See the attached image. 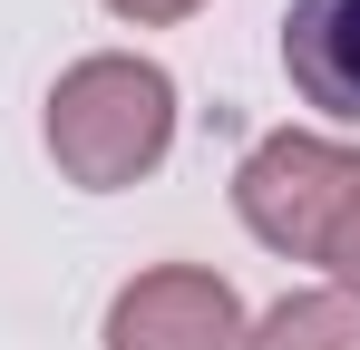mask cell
I'll use <instances>...</instances> for the list:
<instances>
[{
    "mask_svg": "<svg viewBox=\"0 0 360 350\" xmlns=\"http://www.w3.org/2000/svg\"><path fill=\"white\" fill-rule=\"evenodd\" d=\"M39 127H49V156H59L68 185L117 195V185L166 166V146H176V78L136 49H98L78 68H59Z\"/></svg>",
    "mask_w": 360,
    "mask_h": 350,
    "instance_id": "cell-1",
    "label": "cell"
},
{
    "mask_svg": "<svg viewBox=\"0 0 360 350\" xmlns=\"http://www.w3.org/2000/svg\"><path fill=\"white\" fill-rule=\"evenodd\" d=\"M351 205H360V146L311 136V127L253 136V156L234 166V214H243V233L273 243L283 263H321Z\"/></svg>",
    "mask_w": 360,
    "mask_h": 350,
    "instance_id": "cell-2",
    "label": "cell"
},
{
    "mask_svg": "<svg viewBox=\"0 0 360 350\" xmlns=\"http://www.w3.org/2000/svg\"><path fill=\"white\" fill-rule=\"evenodd\" d=\"M108 350H253V311L205 263H156L108 302Z\"/></svg>",
    "mask_w": 360,
    "mask_h": 350,
    "instance_id": "cell-3",
    "label": "cell"
},
{
    "mask_svg": "<svg viewBox=\"0 0 360 350\" xmlns=\"http://www.w3.org/2000/svg\"><path fill=\"white\" fill-rule=\"evenodd\" d=\"M283 68L321 117L360 127V0H292L283 10Z\"/></svg>",
    "mask_w": 360,
    "mask_h": 350,
    "instance_id": "cell-4",
    "label": "cell"
},
{
    "mask_svg": "<svg viewBox=\"0 0 360 350\" xmlns=\"http://www.w3.org/2000/svg\"><path fill=\"white\" fill-rule=\"evenodd\" d=\"M253 350H360V292H341V283L283 292L253 321Z\"/></svg>",
    "mask_w": 360,
    "mask_h": 350,
    "instance_id": "cell-5",
    "label": "cell"
},
{
    "mask_svg": "<svg viewBox=\"0 0 360 350\" xmlns=\"http://www.w3.org/2000/svg\"><path fill=\"white\" fill-rule=\"evenodd\" d=\"M321 263H331V283H341V292H360V205L341 214V233H331V253H321Z\"/></svg>",
    "mask_w": 360,
    "mask_h": 350,
    "instance_id": "cell-6",
    "label": "cell"
},
{
    "mask_svg": "<svg viewBox=\"0 0 360 350\" xmlns=\"http://www.w3.org/2000/svg\"><path fill=\"white\" fill-rule=\"evenodd\" d=\"M117 20H136V30H166V20H195L205 0H108Z\"/></svg>",
    "mask_w": 360,
    "mask_h": 350,
    "instance_id": "cell-7",
    "label": "cell"
}]
</instances>
